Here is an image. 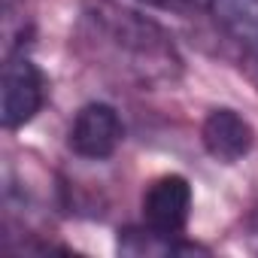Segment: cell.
Wrapping results in <instances>:
<instances>
[{"label": "cell", "instance_id": "obj_1", "mask_svg": "<svg viewBox=\"0 0 258 258\" xmlns=\"http://www.w3.org/2000/svg\"><path fill=\"white\" fill-rule=\"evenodd\" d=\"M79 40L100 67L143 88L173 85L182 76L173 37L149 16L115 0H88L79 16Z\"/></svg>", "mask_w": 258, "mask_h": 258}, {"label": "cell", "instance_id": "obj_2", "mask_svg": "<svg viewBox=\"0 0 258 258\" xmlns=\"http://www.w3.org/2000/svg\"><path fill=\"white\" fill-rule=\"evenodd\" d=\"M49 97V82L46 73L34 64L28 52L7 55L4 61V82H0V118L7 131L31 124L40 109L46 106Z\"/></svg>", "mask_w": 258, "mask_h": 258}, {"label": "cell", "instance_id": "obj_3", "mask_svg": "<svg viewBox=\"0 0 258 258\" xmlns=\"http://www.w3.org/2000/svg\"><path fill=\"white\" fill-rule=\"evenodd\" d=\"M124 140V121L112 103L91 100L76 109L67 127V149L85 161H106Z\"/></svg>", "mask_w": 258, "mask_h": 258}, {"label": "cell", "instance_id": "obj_4", "mask_svg": "<svg viewBox=\"0 0 258 258\" xmlns=\"http://www.w3.org/2000/svg\"><path fill=\"white\" fill-rule=\"evenodd\" d=\"M191 207H195V191L182 173L155 176L146 185L143 201H140L143 225L152 231H161V234H185Z\"/></svg>", "mask_w": 258, "mask_h": 258}, {"label": "cell", "instance_id": "obj_5", "mask_svg": "<svg viewBox=\"0 0 258 258\" xmlns=\"http://www.w3.org/2000/svg\"><path fill=\"white\" fill-rule=\"evenodd\" d=\"M201 143L219 164H237L255 146V127L234 106H216L201 124Z\"/></svg>", "mask_w": 258, "mask_h": 258}, {"label": "cell", "instance_id": "obj_6", "mask_svg": "<svg viewBox=\"0 0 258 258\" xmlns=\"http://www.w3.org/2000/svg\"><path fill=\"white\" fill-rule=\"evenodd\" d=\"M213 25L240 52L252 79L258 82V0H204Z\"/></svg>", "mask_w": 258, "mask_h": 258}, {"label": "cell", "instance_id": "obj_7", "mask_svg": "<svg viewBox=\"0 0 258 258\" xmlns=\"http://www.w3.org/2000/svg\"><path fill=\"white\" fill-rule=\"evenodd\" d=\"M118 252L121 255H134V258H164V255H195V252H207L201 243L182 240V234H161L152 231L146 225L140 228H124L118 234Z\"/></svg>", "mask_w": 258, "mask_h": 258}, {"label": "cell", "instance_id": "obj_8", "mask_svg": "<svg viewBox=\"0 0 258 258\" xmlns=\"http://www.w3.org/2000/svg\"><path fill=\"white\" fill-rule=\"evenodd\" d=\"M31 34H34V25H31V16L25 13V0H4V46H7V55L28 52Z\"/></svg>", "mask_w": 258, "mask_h": 258}, {"label": "cell", "instance_id": "obj_9", "mask_svg": "<svg viewBox=\"0 0 258 258\" xmlns=\"http://www.w3.org/2000/svg\"><path fill=\"white\" fill-rule=\"evenodd\" d=\"M143 4L161 7V10H173V13H188L198 7V0H143Z\"/></svg>", "mask_w": 258, "mask_h": 258}, {"label": "cell", "instance_id": "obj_10", "mask_svg": "<svg viewBox=\"0 0 258 258\" xmlns=\"http://www.w3.org/2000/svg\"><path fill=\"white\" fill-rule=\"evenodd\" d=\"M249 237L258 243V204H255V210H252V216H249Z\"/></svg>", "mask_w": 258, "mask_h": 258}]
</instances>
